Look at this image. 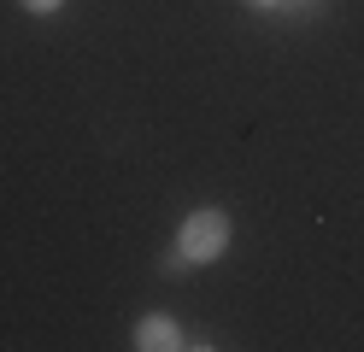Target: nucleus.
Wrapping results in <instances>:
<instances>
[{
	"mask_svg": "<svg viewBox=\"0 0 364 352\" xmlns=\"http://www.w3.org/2000/svg\"><path fill=\"white\" fill-rule=\"evenodd\" d=\"M223 252H230V218H223L218 206H200V211H188L182 229H176L171 270H176V265H218Z\"/></svg>",
	"mask_w": 364,
	"mask_h": 352,
	"instance_id": "f257e3e1",
	"label": "nucleus"
},
{
	"mask_svg": "<svg viewBox=\"0 0 364 352\" xmlns=\"http://www.w3.org/2000/svg\"><path fill=\"white\" fill-rule=\"evenodd\" d=\"M135 346H141V352H176V346H182V329H176L165 311H153V317L135 323Z\"/></svg>",
	"mask_w": 364,
	"mask_h": 352,
	"instance_id": "f03ea898",
	"label": "nucleus"
},
{
	"mask_svg": "<svg viewBox=\"0 0 364 352\" xmlns=\"http://www.w3.org/2000/svg\"><path fill=\"white\" fill-rule=\"evenodd\" d=\"M18 6H24V12H41V18H48V12H59V6H65V0H18Z\"/></svg>",
	"mask_w": 364,
	"mask_h": 352,
	"instance_id": "7ed1b4c3",
	"label": "nucleus"
},
{
	"mask_svg": "<svg viewBox=\"0 0 364 352\" xmlns=\"http://www.w3.org/2000/svg\"><path fill=\"white\" fill-rule=\"evenodd\" d=\"M247 6H253V12H277L282 0H247Z\"/></svg>",
	"mask_w": 364,
	"mask_h": 352,
	"instance_id": "20e7f679",
	"label": "nucleus"
}]
</instances>
